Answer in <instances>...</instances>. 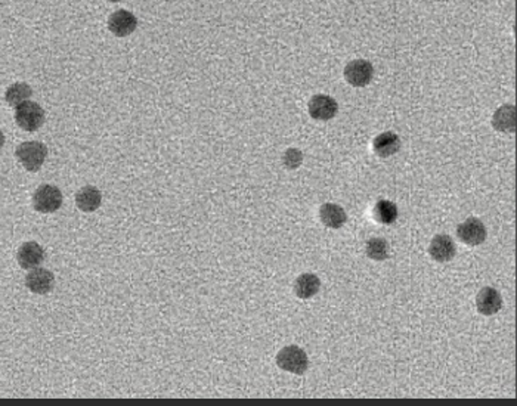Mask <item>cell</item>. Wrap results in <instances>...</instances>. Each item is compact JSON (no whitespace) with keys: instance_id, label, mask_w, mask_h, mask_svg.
Segmentation results:
<instances>
[{"instance_id":"1","label":"cell","mask_w":517,"mask_h":406,"mask_svg":"<svg viewBox=\"0 0 517 406\" xmlns=\"http://www.w3.org/2000/svg\"><path fill=\"white\" fill-rule=\"evenodd\" d=\"M46 157H48V148L46 145L42 144V142L37 140L23 142V144L16 148V158L28 172H37L41 169Z\"/></svg>"},{"instance_id":"2","label":"cell","mask_w":517,"mask_h":406,"mask_svg":"<svg viewBox=\"0 0 517 406\" xmlns=\"http://www.w3.org/2000/svg\"><path fill=\"white\" fill-rule=\"evenodd\" d=\"M276 365L284 371L302 375L309 367V359L303 349L297 346H286L278 352Z\"/></svg>"},{"instance_id":"3","label":"cell","mask_w":517,"mask_h":406,"mask_svg":"<svg viewBox=\"0 0 517 406\" xmlns=\"http://www.w3.org/2000/svg\"><path fill=\"white\" fill-rule=\"evenodd\" d=\"M15 121L23 130L36 132L45 123V111L38 104L31 103V100H26V103L16 107Z\"/></svg>"},{"instance_id":"4","label":"cell","mask_w":517,"mask_h":406,"mask_svg":"<svg viewBox=\"0 0 517 406\" xmlns=\"http://www.w3.org/2000/svg\"><path fill=\"white\" fill-rule=\"evenodd\" d=\"M63 204V194L56 187L42 185L33 195V206L38 213H55Z\"/></svg>"},{"instance_id":"5","label":"cell","mask_w":517,"mask_h":406,"mask_svg":"<svg viewBox=\"0 0 517 406\" xmlns=\"http://www.w3.org/2000/svg\"><path fill=\"white\" fill-rule=\"evenodd\" d=\"M374 77V68L370 61L355 59L345 68V78L348 83L353 88H365L371 83Z\"/></svg>"},{"instance_id":"6","label":"cell","mask_w":517,"mask_h":406,"mask_svg":"<svg viewBox=\"0 0 517 406\" xmlns=\"http://www.w3.org/2000/svg\"><path fill=\"white\" fill-rule=\"evenodd\" d=\"M486 235L488 234L485 225L476 217H469L456 228V236L461 239V242L467 244V246H481L482 242H485Z\"/></svg>"},{"instance_id":"7","label":"cell","mask_w":517,"mask_h":406,"mask_svg":"<svg viewBox=\"0 0 517 406\" xmlns=\"http://www.w3.org/2000/svg\"><path fill=\"white\" fill-rule=\"evenodd\" d=\"M308 110L313 120L328 121L335 117L337 111H339V105H337L335 99L328 95H315L309 100Z\"/></svg>"},{"instance_id":"8","label":"cell","mask_w":517,"mask_h":406,"mask_svg":"<svg viewBox=\"0 0 517 406\" xmlns=\"http://www.w3.org/2000/svg\"><path fill=\"white\" fill-rule=\"evenodd\" d=\"M136 27H137L136 16L126 9L115 11L108 19V28L117 37L130 36L136 30Z\"/></svg>"},{"instance_id":"9","label":"cell","mask_w":517,"mask_h":406,"mask_svg":"<svg viewBox=\"0 0 517 406\" xmlns=\"http://www.w3.org/2000/svg\"><path fill=\"white\" fill-rule=\"evenodd\" d=\"M476 308H477V311H479V313H482L485 316L498 313L503 308L501 294L492 287L482 288L476 297Z\"/></svg>"},{"instance_id":"10","label":"cell","mask_w":517,"mask_h":406,"mask_svg":"<svg viewBox=\"0 0 517 406\" xmlns=\"http://www.w3.org/2000/svg\"><path fill=\"white\" fill-rule=\"evenodd\" d=\"M55 283V276L52 272L43 268H37L28 272L26 276V286L34 294H48Z\"/></svg>"},{"instance_id":"11","label":"cell","mask_w":517,"mask_h":406,"mask_svg":"<svg viewBox=\"0 0 517 406\" xmlns=\"http://www.w3.org/2000/svg\"><path fill=\"white\" fill-rule=\"evenodd\" d=\"M16 259H18V263H19V266H21V268L34 269L45 260V251H43V249L41 246H38L37 242L28 241V242H24L23 246L19 247Z\"/></svg>"},{"instance_id":"12","label":"cell","mask_w":517,"mask_h":406,"mask_svg":"<svg viewBox=\"0 0 517 406\" xmlns=\"http://www.w3.org/2000/svg\"><path fill=\"white\" fill-rule=\"evenodd\" d=\"M455 251H456V249H455V244H454L452 238L445 234L436 235L432 239L430 247H429V253H430L432 259L439 263L452 260L455 256Z\"/></svg>"},{"instance_id":"13","label":"cell","mask_w":517,"mask_h":406,"mask_svg":"<svg viewBox=\"0 0 517 406\" xmlns=\"http://www.w3.org/2000/svg\"><path fill=\"white\" fill-rule=\"evenodd\" d=\"M401 148V139L393 132H385L377 136L372 142V150L379 157H390Z\"/></svg>"},{"instance_id":"14","label":"cell","mask_w":517,"mask_h":406,"mask_svg":"<svg viewBox=\"0 0 517 406\" xmlns=\"http://www.w3.org/2000/svg\"><path fill=\"white\" fill-rule=\"evenodd\" d=\"M103 202V195L95 187H85L75 195V204L85 213H92L99 209Z\"/></svg>"},{"instance_id":"15","label":"cell","mask_w":517,"mask_h":406,"mask_svg":"<svg viewBox=\"0 0 517 406\" xmlns=\"http://www.w3.org/2000/svg\"><path fill=\"white\" fill-rule=\"evenodd\" d=\"M320 217L324 225L331 229L342 228L348 220V214L343 210V207L337 206V204H331V202H327V204H324L321 207Z\"/></svg>"},{"instance_id":"16","label":"cell","mask_w":517,"mask_h":406,"mask_svg":"<svg viewBox=\"0 0 517 406\" xmlns=\"http://www.w3.org/2000/svg\"><path fill=\"white\" fill-rule=\"evenodd\" d=\"M321 288V281L315 274H303L294 282V293L299 298H312Z\"/></svg>"},{"instance_id":"17","label":"cell","mask_w":517,"mask_h":406,"mask_svg":"<svg viewBox=\"0 0 517 406\" xmlns=\"http://www.w3.org/2000/svg\"><path fill=\"white\" fill-rule=\"evenodd\" d=\"M492 126L500 132H510L516 130V108L514 105H503L495 111L492 118Z\"/></svg>"},{"instance_id":"18","label":"cell","mask_w":517,"mask_h":406,"mask_svg":"<svg viewBox=\"0 0 517 406\" xmlns=\"http://www.w3.org/2000/svg\"><path fill=\"white\" fill-rule=\"evenodd\" d=\"M397 214L400 213H397L396 204H393L392 201H387V199H380L379 202H377L374 212H372L374 220L382 223V225H392V223L396 222Z\"/></svg>"},{"instance_id":"19","label":"cell","mask_w":517,"mask_h":406,"mask_svg":"<svg viewBox=\"0 0 517 406\" xmlns=\"http://www.w3.org/2000/svg\"><path fill=\"white\" fill-rule=\"evenodd\" d=\"M33 95L31 88L27 83H15L6 90V103L11 107H18L19 104L26 103V100Z\"/></svg>"},{"instance_id":"20","label":"cell","mask_w":517,"mask_h":406,"mask_svg":"<svg viewBox=\"0 0 517 406\" xmlns=\"http://www.w3.org/2000/svg\"><path fill=\"white\" fill-rule=\"evenodd\" d=\"M365 253L371 260L383 261L389 257V246L383 238H371L367 242Z\"/></svg>"},{"instance_id":"21","label":"cell","mask_w":517,"mask_h":406,"mask_svg":"<svg viewBox=\"0 0 517 406\" xmlns=\"http://www.w3.org/2000/svg\"><path fill=\"white\" fill-rule=\"evenodd\" d=\"M283 161H284V166H286L287 169L294 170V169H297V167H301L302 161H303V154H302V151H301V150L290 148V150H287V151H286V154H284V157H283Z\"/></svg>"},{"instance_id":"22","label":"cell","mask_w":517,"mask_h":406,"mask_svg":"<svg viewBox=\"0 0 517 406\" xmlns=\"http://www.w3.org/2000/svg\"><path fill=\"white\" fill-rule=\"evenodd\" d=\"M4 144H5V136H4L2 130H0V148H2V147H4Z\"/></svg>"},{"instance_id":"23","label":"cell","mask_w":517,"mask_h":406,"mask_svg":"<svg viewBox=\"0 0 517 406\" xmlns=\"http://www.w3.org/2000/svg\"><path fill=\"white\" fill-rule=\"evenodd\" d=\"M107 2H113V4H117V2H122V0H107Z\"/></svg>"}]
</instances>
